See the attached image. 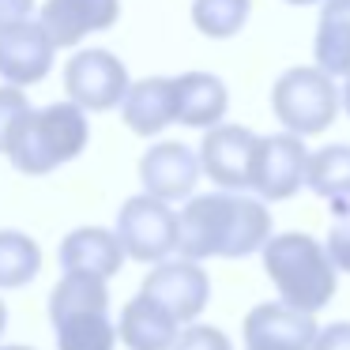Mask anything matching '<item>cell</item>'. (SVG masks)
I'll return each instance as SVG.
<instances>
[{
  "label": "cell",
  "instance_id": "603a6c76",
  "mask_svg": "<svg viewBox=\"0 0 350 350\" xmlns=\"http://www.w3.org/2000/svg\"><path fill=\"white\" fill-rule=\"evenodd\" d=\"M31 113L34 109H31V102H27V94L19 91V87H0V154L12 151L19 129L27 124Z\"/></svg>",
  "mask_w": 350,
  "mask_h": 350
},
{
  "label": "cell",
  "instance_id": "7c38bea8",
  "mask_svg": "<svg viewBox=\"0 0 350 350\" xmlns=\"http://www.w3.org/2000/svg\"><path fill=\"white\" fill-rule=\"evenodd\" d=\"M200 174H204L200 154L192 151V147H185V144H174V139L154 144L151 151L139 159V181H144V192L154 196V200H162V204L192 196Z\"/></svg>",
  "mask_w": 350,
  "mask_h": 350
},
{
  "label": "cell",
  "instance_id": "2e32d148",
  "mask_svg": "<svg viewBox=\"0 0 350 350\" xmlns=\"http://www.w3.org/2000/svg\"><path fill=\"white\" fill-rule=\"evenodd\" d=\"M121 121L136 136H154L177 121V79L147 76L136 79L129 98L121 102Z\"/></svg>",
  "mask_w": 350,
  "mask_h": 350
},
{
  "label": "cell",
  "instance_id": "3957f363",
  "mask_svg": "<svg viewBox=\"0 0 350 350\" xmlns=\"http://www.w3.org/2000/svg\"><path fill=\"white\" fill-rule=\"evenodd\" d=\"M49 320L57 350H113L117 327L109 320V290L98 275H64L49 294Z\"/></svg>",
  "mask_w": 350,
  "mask_h": 350
},
{
  "label": "cell",
  "instance_id": "4dcf8cb0",
  "mask_svg": "<svg viewBox=\"0 0 350 350\" xmlns=\"http://www.w3.org/2000/svg\"><path fill=\"white\" fill-rule=\"evenodd\" d=\"M286 4H317V0H286Z\"/></svg>",
  "mask_w": 350,
  "mask_h": 350
},
{
  "label": "cell",
  "instance_id": "30bf717a",
  "mask_svg": "<svg viewBox=\"0 0 350 350\" xmlns=\"http://www.w3.org/2000/svg\"><path fill=\"white\" fill-rule=\"evenodd\" d=\"M57 57V42L38 19L19 23L12 31H0V79L4 87H31L42 83L53 68Z\"/></svg>",
  "mask_w": 350,
  "mask_h": 350
},
{
  "label": "cell",
  "instance_id": "f1b7e54d",
  "mask_svg": "<svg viewBox=\"0 0 350 350\" xmlns=\"http://www.w3.org/2000/svg\"><path fill=\"white\" fill-rule=\"evenodd\" d=\"M342 109L350 113V79H347V87H342Z\"/></svg>",
  "mask_w": 350,
  "mask_h": 350
},
{
  "label": "cell",
  "instance_id": "83f0119b",
  "mask_svg": "<svg viewBox=\"0 0 350 350\" xmlns=\"http://www.w3.org/2000/svg\"><path fill=\"white\" fill-rule=\"evenodd\" d=\"M4 327H8V305H4V297H0V339H4Z\"/></svg>",
  "mask_w": 350,
  "mask_h": 350
},
{
  "label": "cell",
  "instance_id": "e0dca14e",
  "mask_svg": "<svg viewBox=\"0 0 350 350\" xmlns=\"http://www.w3.org/2000/svg\"><path fill=\"white\" fill-rule=\"evenodd\" d=\"M177 79V124L189 129H219L230 106V91L211 72H181Z\"/></svg>",
  "mask_w": 350,
  "mask_h": 350
},
{
  "label": "cell",
  "instance_id": "277c9868",
  "mask_svg": "<svg viewBox=\"0 0 350 350\" xmlns=\"http://www.w3.org/2000/svg\"><path fill=\"white\" fill-rule=\"evenodd\" d=\"M87 113L76 106V102H53L46 109H34L27 117V124L19 129L16 144L8 151V162L19 170V174H53L57 166L72 162L79 151L87 147Z\"/></svg>",
  "mask_w": 350,
  "mask_h": 350
},
{
  "label": "cell",
  "instance_id": "1f68e13d",
  "mask_svg": "<svg viewBox=\"0 0 350 350\" xmlns=\"http://www.w3.org/2000/svg\"><path fill=\"white\" fill-rule=\"evenodd\" d=\"M245 350H275V347H245Z\"/></svg>",
  "mask_w": 350,
  "mask_h": 350
},
{
  "label": "cell",
  "instance_id": "8992f818",
  "mask_svg": "<svg viewBox=\"0 0 350 350\" xmlns=\"http://www.w3.org/2000/svg\"><path fill=\"white\" fill-rule=\"evenodd\" d=\"M117 241H121L124 256L144 260V264H166V256L181 245V215L170 211V204L154 196H132L124 200L121 215H117Z\"/></svg>",
  "mask_w": 350,
  "mask_h": 350
},
{
  "label": "cell",
  "instance_id": "4316f807",
  "mask_svg": "<svg viewBox=\"0 0 350 350\" xmlns=\"http://www.w3.org/2000/svg\"><path fill=\"white\" fill-rule=\"evenodd\" d=\"M31 12H34V0H0V31L31 23Z\"/></svg>",
  "mask_w": 350,
  "mask_h": 350
},
{
  "label": "cell",
  "instance_id": "6da1fadb",
  "mask_svg": "<svg viewBox=\"0 0 350 350\" xmlns=\"http://www.w3.org/2000/svg\"><path fill=\"white\" fill-rule=\"evenodd\" d=\"M271 241V215L245 192H204L181 207V260H241Z\"/></svg>",
  "mask_w": 350,
  "mask_h": 350
},
{
  "label": "cell",
  "instance_id": "9c48e42d",
  "mask_svg": "<svg viewBox=\"0 0 350 350\" xmlns=\"http://www.w3.org/2000/svg\"><path fill=\"white\" fill-rule=\"evenodd\" d=\"M139 294L151 297L154 305H162L177 324H192V320L207 309L211 279H207V271L200 264H192V260H166V264L147 271Z\"/></svg>",
  "mask_w": 350,
  "mask_h": 350
},
{
  "label": "cell",
  "instance_id": "7402d4cb",
  "mask_svg": "<svg viewBox=\"0 0 350 350\" xmlns=\"http://www.w3.org/2000/svg\"><path fill=\"white\" fill-rule=\"evenodd\" d=\"M252 0H192V27L204 38H234L249 23Z\"/></svg>",
  "mask_w": 350,
  "mask_h": 350
},
{
  "label": "cell",
  "instance_id": "f546056e",
  "mask_svg": "<svg viewBox=\"0 0 350 350\" xmlns=\"http://www.w3.org/2000/svg\"><path fill=\"white\" fill-rule=\"evenodd\" d=\"M0 350H34V347H23V342H4Z\"/></svg>",
  "mask_w": 350,
  "mask_h": 350
},
{
  "label": "cell",
  "instance_id": "8fae6325",
  "mask_svg": "<svg viewBox=\"0 0 350 350\" xmlns=\"http://www.w3.org/2000/svg\"><path fill=\"white\" fill-rule=\"evenodd\" d=\"M309 159L305 144L290 132L279 136H260L256 174H252V192L260 200H290L309 177Z\"/></svg>",
  "mask_w": 350,
  "mask_h": 350
},
{
  "label": "cell",
  "instance_id": "7a4b0ae2",
  "mask_svg": "<svg viewBox=\"0 0 350 350\" xmlns=\"http://www.w3.org/2000/svg\"><path fill=\"white\" fill-rule=\"evenodd\" d=\"M264 271L279 290V301L297 312L324 309L335 297V275L339 267L327 256V245H320L309 234H279L264 249Z\"/></svg>",
  "mask_w": 350,
  "mask_h": 350
},
{
  "label": "cell",
  "instance_id": "9a60e30c",
  "mask_svg": "<svg viewBox=\"0 0 350 350\" xmlns=\"http://www.w3.org/2000/svg\"><path fill=\"white\" fill-rule=\"evenodd\" d=\"M57 260H61L64 275H98V279H109V275L121 271L124 249L117 241V234H109V230L79 226L61 241Z\"/></svg>",
  "mask_w": 350,
  "mask_h": 350
},
{
  "label": "cell",
  "instance_id": "ffe728a7",
  "mask_svg": "<svg viewBox=\"0 0 350 350\" xmlns=\"http://www.w3.org/2000/svg\"><path fill=\"white\" fill-rule=\"evenodd\" d=\"M305 185H309L317 196H324L327 204L335 207L339 219H347L350 215V147L332 144V147L312 151Z\"/></svg>",
  "mask_w": 350,
  "mask_h": 350
},
{
  "label": "cell",
  "instance_id": "5b68a950",
  "mask_svg": "<svg viewBox=\"0 0 350 350\" xmlns=\"http://www.w3.org/2000/svg\"><path fill=\"white\" fill-rule=\"evenodd\" d=\"M342 94L335 79L320 68H290L275 79L271 87V109L279 124L290 136H317L327 132L332 121L339 117Z\"/></svg>",
  "mask_w": 350,
  "mask_h": 350
},
{
  "label": "cell",
  "instance_id": "cb8c5ba5",
  "mask_svg": "<svg viewBox=\"0 0 350 350\" xmlns=\"http://www.w3.org/2000/svg\"><path fill=\"white\" fill-rule=\"evenodd\" d=\"M174 350H234V342L226 339V332H219L211 324H189L177 335Z\"/></svg>",
  "mask_w": 350,
  "mask_h": 350
},
{
  "label": "cell",
  "instance_id": "5bb4252c",
  "mask_svg": "<svg viewBox=\"0 0 350 350\" xmlns=\"http://www.w3.org/2000/svg\"><path fill=\"white\" fill-rule=\"evenodd\" d=\"M121 16V0H46L38 23L53 34L57 49L76 46L94 31H109Z\"/></svg>",
  "mask_w": 350,
  "mask_h": 350
},
{
  "label": "cell",
  "instance_id": "ba28073f",
  "mask_svg": "<svg viewBox=\"0 0 350 350\" xmlns=\"http://www.w3.org/2000/svg\"><path fill=\"white\" fill-rule=\"evenodd\" d=\"M256 154H260V136H252L245 124H219V129L207 132L204 147H200L204 174L226 192L252 189Z\"/></svg>",
  "mask_w": 350,
  "mask_h": 350
},
{
  "label": "cell",
  "instance_id": "44dd1931",
  "mask_svg": "<svg viewBox=\"0 0 350 350\" xmlns=\"http://www.w3.org/2000/svg\"><path fill=\"white\" fill-rule=\"evenodd\" d=\"M42 271V249L23 230H0V290H19Z\"/></svg>",
  "mask_w": 350,
  "mask_h": 350
},
{
  "label": "cell",
  "instance_id": "4fadbf2b",
  "mask_svg": "<svg viewBox=\"0 0 350 350\" xmlns=\"http://www.w3.org/2000/svg\"><path fill=\"white\" fill-rule=\"evenodd\" d=\"M245 347H275V350H312L320 327L312 312H297L282 301H264L241 324Z\"/></svg>",
  "mask_w": 350,
  "mask_h": 350
},
{
  "label": "cell",
  "instance_id": "d4e9b609",
  "mask_svg": "<svg viewBox=\"0 0 350 350\" xmlns=\"http://www.w3.org/2000/svg\"><path fill=\"white\" fill-rule=\"evenodd\" d=\"M327 256L339 271L350 275V215L332 222V230H327Z\"/></svg>",
  "mask_w": 350,
  "mask_h": 350
},
{
  "label": "cell",
  "instance_id": "d6986e66",
  "mask_svg": "<svg viewBox=\"0 0 350 350\" xmlns=\"http://www.w3.org/2000/svg\"><path fill=\"white\" fill-rule=\"evenodd\" d=\"M312 57H317V68L332 79H350V0H324L317 38H312Z\"/></svg>",
  "mask_w": 350,
  "mask_h": 350
},
{
  "label": "cell",
  "instance_id": "484cf974",
  "mask_svg": "<svg viewBox=\"0 0 350 350\" xmlns=\"http://www.w3.org/2000/svg\"><path fill=\"white\" fill-rule=\"evenodd\" d=\"M312 350H350V320H335V324L320 327V339Z\"/></svg>",
  "mask_w": 350,
  "mask_h": 350
},
{
  "label": "cell",
  "instance_id": "ac0fdd59",
  "mask_svg": "<svg viewBox=\"0 0 350 350\" xmlns=\"http://www.w3.org/2000/svg\"><path fill=\"white\" fill-rule=\"evenodd\" d=\"M117 335H121V342L129 350H174L181 332H177V320L162 305H154L151 297L139 294L124 305Z\"/></svg>",
  "mask_w": 350,
  "mask_h": 350
},
{
  "label": "cell",
  "instance_id": "52a82bcc",
  "mask_svg": "<svg viewBox=\"0 0 350 350\" xmlns=\"http://www.w3.org/2000/svg\"><path fill=\"white\" fill-rule=\"evenodd\" d=\"M64 91H68V102H76L79 109L106 113V109H121V102L132 91V79L117 53H109V49H79L64 64Z\"/></svg>",
  "mask_w": 350,
  "mask_h": 350
}]
</instances>
